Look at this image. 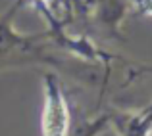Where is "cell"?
<instances>
[{
    "label": "cell",
    "mask_w": 152,
    "mask_h": 136,
    "mask_svg": "<svg viewBox=\"0 0 152 136\" xmlns=\"http://www.w3.org/2000/svg\"><path fill=\"white\" fill-rule=\"evenodd\" d=\"M25 0H15L4 14H0V69L31 63L50 65L52 52L48 33L41 35H23L15 31L14 17Z\"/></svg>",
    "instance_id": "cell-1"
},
{
    "label": "cell",
    "mask_w": 152,
    "mask_h": 136,
    "mask_svg": "<svg viewBox=\"0 0 152 136\" xmlns=\"http://www.w3.org/2000/svg\"><path fill=\"white\" fill-rule=\"evenodd\" d=\"M42 94H45L41 117L42 136H67L73 119V109L56 71H46L42 75Z\"/></svg>",
    "instance_id": "cell-2"
},
{
    "label": "cell",
    "mask_w": 152,
    "mask_h": 136,
    "mask_svg": "<svg viewBox=\"0 0 152 136\" xmlns=\"http://www.w3.org/2000/svg\"><path fill=\"white\" fill-rule=\"evenodd\" d=\"M110 129L118 136H150L152 134V103L139 111L110 109Z\"/></svg>",
    "instance_id": "cell-3"
},
{
    "label": "cell",
    "mask_w": 152,
    "mask_h": 136,
    "mask_svg": "<svg viewBox=\"0 0 152 136\" xmlns=\"http://www.w3.org/2000/svg\"><path fill=\"white\" fill-rule=\"evenodd\" d=\"M127 14L125 0H93L91 15L100 27V33L108 38H121L119 25Z\"/></svg>",
    "instance_id": "cell-4"
}]
</instances>
